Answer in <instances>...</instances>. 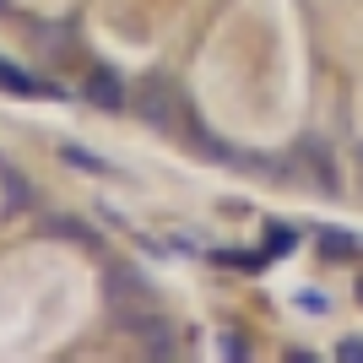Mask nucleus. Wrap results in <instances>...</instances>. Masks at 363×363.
I'll return each mask as SVG.
<instances>
[{
  "instance_id": "f257e3e1",
  "label": "nucleus",
  "mask_w": 363,
  "mask_h": 363,
  "mask_svg": "<svg viewBox=\"0 0 363 363\" xmlns=\"http://www.w3.org/2000/svg\"><path fill=\"white\" fill-rule=\"evenodd\" d=\"M104 288H108V303H114V320L130 315V303H152V288L141 282L136 272H125V266H108V272H104Z\"/></svg>"
},
{
  "instance_id": "f03ea898",
  "label": "nucleus",
  "mask_w": 363,
  "mask_h": 363,
  "mask_svg": "<svg viewBox=\"0 0 363 363\" xmlns=\"http://www.w3.org/2000/svg\"><path fill=\"white\" fill-rule=\"evenodd\" d=\"M136 114L152 130H174V87H168V82H147V87L136 92Z\"/></svg>"
},
{
  "instance_id": "7ed1b4c3",
  "label": "nucleus",
  "mask_w": 363,
  "mask_h": 363,
  "mask_svg": "<svg viewBox=\"0 0 363 363\" xmlns=\"http://www.w3.org/2000/svg\"><path fill=\"white\" fill-rule=\"evenodd\" d=\"M87 104L92 108H108V114H114V108H125V82L114 71H92L87 76Z\"/></svg>"
},
{
  "instance_id": "20e7f679",
  "label": "nucleus",
  "mask_w": 363,
  "mask_h": 363,
  "mask_svg": "<svg viewBox=\"0 0 363 363\" xmlns=\"http://www.w3.org/2000/svg\"><path fill=\"white\" fill-rule=\"evenodd\" d=\"M0 92H16V98H33V92L65 98V87H55V82H33L28 71H16V65H6V60H0Z\"/></svg>"
},
{
  "instance_id": "39448f33",
  "label": "nucleus",
  "mask_w": 363,
  "mask_h": 363,
  "mask_svg": "<svg viewBox=\"0 0 363 363\" xmlns=\"http://www.w3.org/2000/svg\"><path fill=\"white\" fill-rule=\"evenodd\" d=\"M315 250H320V260L342 266V260H352V255H358V239H352L347 228H320V233H315Z\"/></svg>"
},
{
  "instance_id": "423d86ee",
  "label": "nucleus",
  "mask_w": 363,
  "mask_h": 363,
  "mask_svg": "<svg viewBox=\"0 0 363 363\" xmlns=\"http://www.w3.org/2000/svg\"><path fill=\"white\" fill-rule=\"evenodd\" d=\"M298 152H309V157H315V184L325 190V196H336L342 184H336V163H331V152L320 147V141H298Z\"/></svg>"
},
{
  "instance_id": "0eeeda50",
  "label": "nucleus",
  "mask_w": 363,
  "mask_h": 363,
  "mask_svg": "<svg viewBox=\"0 0 363 363\" xmlns=\"http://www.w3.org/2000/svg\"><path fill=\"white\" fill-rule=\"evenodd\" d=\"M38 228H44L49 239H71V244H87V250L98 244V239H92V228H87V223H76V217H44Z\"/></svg>"
},
{
  "instance_id": "6e6552de",
  "label": "nucleus",
  "mask_w": 363,
  "mask_h": 363,
  "mask_svg": "<svg viewBox=\"0 0 363 363\" xmlns=\"http://www.w3.org/2000/svg\"><path fill=\"white\" fill-rule=\"evenodd\" d=\"M212 260H217V266H233V272H250V277H255V272H266V260H272V255H266V250H212Z\"/></svg>"
},
{
  "instance_id": "1a4fd4ad",
  "label": "nucleus",
  "mask_w": 363,
  "mask_h": 363,
  "mask_svg": "<svg viewBox=\"0 0 363 363\" xmlns=\"http://www.w3.org/2000/svg\"><path fill=\"white\" fill-rule=\"evenodd\" d=\"M60 157H65L71 168H82V174H104V179L114 174V163H108V157H98V152H87V147H76V141H65Z\"/></svg>"
},
{
  "instance_id": "9d476101",
  "label": "nucleus",
  "mask_w": 363,
  "mask_h": 363,
  "mask_svg": "<svg viewBox=\"0 0 363 363\" xmlns=\"http://www.w3.org/2000/svg\"><path fill=\"white\" fill-rule=\"evenodd\" d=\"M293 244H298V233H293V228L288 223H272V228H266V255H293Z\"/></svg>"
},
{
  "instance_id": "9b49d317",
  "label": "nucleus",
  "mask_w": 363,
  "mask_h": 363,
  "mask_svg": "<svg viewBox=\"0 0 363 363\" xmlns=\"http://www.w3.org/2000/svg\"><path fill=\"white\" fill-rule=\"evenodd\" d=\"M38 49H44V55H65V49H71V33L65 28H44V44Z\"/></svg>"
},
{
  "instance_id": "f8f14e48",
  "label": "nucleus",
  "mask_w": 363,
  "mask_h": 363,
  "mask_svg": "<svg viewBox=\"0 0 363 363\" xmlns=\"http://www.w3.org/2000/svg\"><path fill=\"white\" fill-rule=\"evenodd\" d=\"M298 309H303V315H325V309H331V298H325V293H315V288H303V293H298Z\"/></svg>"
},
{
  "instance_id": "ddd939ff",
  "label": "nucleus",
  "mask_w": 363,
  "mask_h": 363,
  "mask_svg": "<svg viewBox=\"0 0 363 363\" xmlns=\"http://www.w3.org/2000/svg\"><path fill=\"white\" fill-rule=\"evenodd\" d=\"M336 358L342 363H363V336H342V342H336Z\"/></svg>"
},
{
  "instance_id": "4468645a",
  "label": "nucleus",
  "mask_w": 363,
  "mask_h": 363,
  "mask_svg": "<svg viewBox=\"0 0 363 363\" xmlns=\"http://www.w3.org/2000/svg\"><path fill=\"white\" fill-rule=\"evenodd\" d=\"M217 352H223V358H250V342H244V336H233V331H228L223 342H217Z\"/></svg>"
},
{
  "instance_id": "2eb2a0df",
  "label": "nucleus",
  "mask_w": 363,
  "mask_h": 363,
  "mask_svg": "<svg viewBox=\"0 0 363 363\" xmlns=\"http://www.w3.org/2000/svg\"><path fill=\"white\" fill-rule=\"evenodd\" d=\"M358 303H363V277H358Z\"/></svg>"
}]
</instances>
